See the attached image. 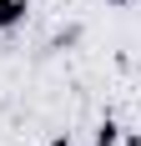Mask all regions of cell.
I'll list each match as a JSON object with an SVG mask.
<instances>
[{
    "instance_id": "2",
    "label": "cell",
    "mask_w": 141,
    "mask_h": 146,
    "mask_svg": "<svg viewBox=\"0 0 141 146\" xmlns=\"http://www.w3.org/2000/svg\"><path fill=\"white\" fill-rule=\"evenodd\" d=\"M116 141H121V126H116V121L106 116V121L96 126V146H116Z\"/></svg>"
},
{
    "instance_id": "3",
    "label": "cell",
    "mask_w": 141,
    "mask_h": 146,
    "mask_svg": "<svg viewBox=\"0 0 141 146\" xmlns=\"http://www.w3.org/2000/svg\"><path fill=\"white\" fill-rule=\"evenodd\" d=\"M51 146H70V131H56V136H51Z\"/></svg>"
},
{
    "instance_id": "1",
    "label": "cell",
    "mask_w": 141,
    "mask_h": 146,
    "mask_svg": "<svg viewBox=\"0 0 141 146\" xmlns=\"http://www.w3.org/2000/svg\"><path fill=\"white\" fill-rule=\"evenodd\" d=\"M25 10H30V0H0V35L20 25V20H25Z\"/></svg>"
}]
</instances>
